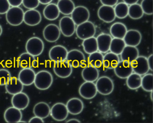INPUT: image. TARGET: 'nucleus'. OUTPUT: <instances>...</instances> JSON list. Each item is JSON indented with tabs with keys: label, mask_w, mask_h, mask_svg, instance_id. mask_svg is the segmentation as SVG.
I'll return each instance as SVG.
<instances>
[{
	"label": "nucleus",
	"mask_w": 153,
	"mask_h": 123,
	"mask_svg": "<svg viewBox=\"0 0 153 123\" xmlns=\"http://www.w3.org/2000/svg\"><path fill=\"white\" fill-rule=\"evenodd\" d=\"M119 0H100L103 5L113 7L118 3Z\"/></svg>",
	"instance_id": "c03bdc74"
},
{
	"label": "nucleus",
	"mask_w": 153,
	"mask_h": 123,
	"mask_svg": "<svg viewBox=\"0 0 153 123\" xmlns=\"http://www.w3.org/2000/svg\"><path fill=\"white\" fill-rule=\"evenodd\" d=\"M141 75L133 73L131 74L126 80V84L129 88L131 90L137 89L141 87Z\"/></svg>",
	"instance_id": "72a5a7b5"
},
{
	"label": "nucleus",
	"mask_w": 153,
	"mask_h": 123,
	"mask_svg": "<svg viewBox=\"0 0 153 123\" xmlns=\"http://www.w3.org/2000/svg\"><path fill=\"white\" fill-rule=\"evenodd\" d=\"M120 55L121 61L131 63L139 56V52L136 46H126Z\"/></svg>",
	"instance_id": "a878e982"
},
{
	"label": "nucleus",
	"mask_w": 153,
	"mask_h": 123,
	"mask_svg": "<svg viewBox=\"0 0 153 123\" xmlns=\"http://www.w3.org/2000/svg\"><path fill=\"white\" fill-rule=\"evenodd\" d=\"M10 7L8 0H0V14H6Z\"/></svg>",
	"instance_id": "37998d69"
},
{
	"label": "nucleus",
	"mask_w": 153,
	"mask_h": 123,
	"mask_svg": "<svg viewBox=\"0 0 153 123\" xmlns=\"http://www.w3.org/2000/svg\"><path fill=\"white\" fill-rule=\"evenodd\" d=\"M127 30V27L124 24L121 22H116L111 26L110 34L114 38L123 39Z\"/></svg>",
	"instance_id": "c85d7f7f"
},
{
	"label": "nucleus",
	"mask_w": 153,
	"mask_h": 123,
	"mask_svg": "<svg viewBox=\"0 0 153 123\" xmlns=\"http://www.w3.org/2000/svg\"><path fill=\"white\" fill-rule=\"evenodd\" d=\"M53 0H39V2L43 5H47L52 2Z\"/></svg>",
	"instance_id": "8fccbe9b"
},
{
	"label": "nucleus",
	"mask_w": 153,
	"mask_h": 123,
	"mask_svg": "<svg viewBox=\"0 0 153 123\" xmlns=\"http://www.w3.org/2000/svg\"><path fill=\"white\" fill-rule=\"evenodd\" d=\"M57 5L60 12L66 16L71 15L75 8L72 0H59Z\"/></svg>",
	"instance_id": "7c9ffc66"
},
{
	"label": "nucleus",
	"mask_w": 153,
	"mask_h": 123,
	"mask_svg": "<svg viewBox=\"0 0 153 123\" xmlns=\"http://www.w3.org/2000/svg\"><path fill=\"white\" fill-rule=\"evenodd\" d=\"M44 46V43L41 38L34 37L27 40L25 48L27 53L36 57L42 53Z\"/></svg>",
	"instance_id": "20e7f679"
},
{
	"label": "nucleus",
	"mask_w": 153,
	"mask_h": 123,
	"mask_svg": "<svg viewBox=\"0 0 153 123\" xmlns=\"http://www.w3.org/2000/svg\"><path fill=\"white\" fill-rule=\"evenodd\" d=\"M36 73L31 68H23L19 74V80L25 86H30L34 83Z\"/></svg>",
	"instance_id": "5701e85b"
},
{
	"label": "nucleus",
	"mask_w": 153,
	"mask_h": 123,
	"mask_svg": "<svg viewBox=\"0 0 153 123\" xmlns=\"http://www.w3.org/2000/svg\"><path fill=\"white\" fill-rule=\"evenodd\" d=\"M67 123H80V121L78 119H76V118H72V119H69V120H68L66 121Z\"/></svg>",
	"instance_id": "3c124183"
},
{
	"label": "nucleus",
	"mask_w": 153,
	"mask_h": 123,
	"mask_svg": "<svg viewBox=\"0 0 153 123\" xmlns=\"http://www.w3.org/2000/svg\"><path fill=\"white\" fill-rule=\"evenodd\" d=\"M103 56L100 52H96L89 54L88 58V65L98 68L103 65Z\"/></svg>",
	"instance_id": "c9c22d12"
},
{
	"label": "nucleus",
	"mask_w": 153,
	"mask_h": 123,
	"mask_svg": "<svg viewBox=\"0 0 153 123\" xmlns=\"http://www.w3.org/2000/svg\"><path fill=\"white\" fill-rule=\"evenodd\" d=\"M126 46L123 39L113 38L112 39L109 50L111 52L119 55L122 52Z\"/></svg>",
	"instance_id": "f704fd0d"
},
{
	"label": "nucleus",
	"mask_w": 153,
	"mask_h": 123,
	"mask_svg": "<svg viewBox=\"0 0 153 123\" xmlns=\"http://www.w3.org/2000/svg\"><path fill=\"white\" fill-rule=\"evenodd\" d=\"M144 14L140 4L135 3L129 6L128 16L132 19H140L142 17Z\"/></svg>",
	"instance_id": "e433bc0d"
},
{
	"label": "nucleus",
	"mask_w": 153,
	"mask_h": 123,
	"mask_svg": "<svg viewBox=\"0 0 153 123\" xmlns=\"http://www.w3.org/2000/svg\"><path fill=\"white\" fill-rule=\"evenodd\" d=\"M42 19L41 13L36 9H29L24 13V22L30 26L39 25Z\"/></svg>",
	"instance_id": "6ab92c4d"
},
{
	"label": "nucleus",
	"mask_w": 153,
	"mask_h": 123,
	"mask_svg": "<svg viewBox=\"0 0 153 123\" xmlns=\"http://www.w3.org/2000/svg\"><path fill=\"white\" fill-rule=\"evenodd\" d=\"M61 33L66 37L72 36L76 32V24L71 17L65 16L59 21Z\"/></svg>",
	"instance_id": "0eeeda50"
},
{
	"label": "nucleus",
	"mask_w": 153,
	"mask_h": 123,
	"mask_svg": "<svg viewBox=\"0 0 153 123\" xmlns=\"http://www.w3.org/2000/svg\"><path fill=\"white\" fill-rule=\"evenodd\" d=\"M44 38L50 43H54L59 40L61 35L59 28L55 24H51L45 26L43 32Z\"/></svg>",
	"instance_id": "f8f14e48"
},
{
	"label": "nucleus",
	"mask_w": 153,
	"mask_h": 123,
	"mask_svg": "<svg viewBox=\"0 0 153 123\" xmlns=\"http://www.w3.org/2000/svg\"><path fill=\"white\" fill-rule=\"evenodd\" d=\"M69 113L77 115L80 114L84 108L83 101L79 98H73L69 100L66 104Z\"/></svg>",
	"instance_id": "412c9836"
},
{
	"label": "nucleus",
	"mask_w": 153,
	"mask_h": 123,
	"mask_svg": "<svg viewBox=\"0 0 153 123\" xmlns=\"http://www.w3.org/2000/svg\"><path fill=\"white\" fill-rule=\"evenodd\" d=\"M60 13L58 6L54 3L47 4L43 10L45 18L51 21L57 19L59 16Z\"/></svg>",
	"instance_id": "c756f323"
},
{
	"label": "nucleus",
	"mask_w": 153,
	"mask_h": 123,
	"mask_svg": "<svg viewBox=\"0 0 153 123\" xmlns=\"http://www.w3.org/2000/svg\"><path fill=\"white\" fill-rule=\"evenodd\" d=\"M66 60L72 68H78L84 65L85 62V57L81 51L73 49L68 52Z\"/></svg>",
	"instance_id": "423d86ee"
},
{
	"label": "nucleus",
	"mask_w": 153,
	"mask_h": 123,
	"mask_svg": "<svg viewBox=\"0 0 153 123\" xmlns=\"http://www.w3.org/2000/svg\"><path fill=\"white\" fill-rule=\"evenodd\" d=\"M33 112L35 116L44 119L50 116L51 107L46 102H38L34 106Z\"/></svg>",
	"instance_id": "cd10ccee"
},
{
	"label": "nucleus",
	"mask_w": 153,
	"mask_h": 123,
	"mask_svg": "<svg viewBox=\"0 0 153 123\" xmlns=\"http://www.w3.org/2000/svg\"><path fill=\"white\" fill-rule=\"evenodd\" d=\"M97 15L101 20L105 23H111L116 18L114 8L111 6L102 5L98 9Z\"/></svg>",
	"instance_id": "dca6fc26"
},
{
	"label": "nucleus",
	"mask_w": 153,
	"mask_h": 123,
	"mask_svg": "<svg viewBox=\"0 0 153 123\" xmlns=\"http://www.w3.org/2000/svg\"><path fill=\"white\" fill-rule=\"evenodd\" d=\"M149 70L153 71V54H151L147 58Z\"/></svg>",
	"instance_id": "de8ad7c7"
},
{
	"label": "nucleus",
	"mask_w": 153,
	"mask_h": 123,
	"mask_svg": "<svg viewBox=\"0 0 153 123\" xmlns=\"http://www.w3.org/2000/svg\"><path fill=\"white\" fill-rule=\"evenodd\" d=\"M81 76L85 81L94 82L99 78V71L96 67L88 65L82 70Z\"/></svg>",
	"instance_id": "bb28decb"
},
{
	"label": "nucleus",
	"mask_w": 153,
	"mask_h": 123,
	"mask_svg": "<svg viewBox=\"0 0 153 123\" xmlns=\"http://www.w3.org/2000/svg\"><path fill=\"white\" fill-rule=\"evenodd\" d=\"M82 46L85 52L88 54H90L98 51L97 41L94 37L83 40Z\"/></svg>",
	"instance_id": "473e14b6"
},
{
	"label": "nucleus",
	"mask_w": 153,
	"mask_h": 123,
	"mask_svg": "<svg viewBox=\"0 0 153 123\" xmlns=\"http://www.w3.org/2000/svg\"><path fill=\"white\" fill-rule=\"evenodd\" d=\"M90 17L89 10L84 6L75 7L71 14V18L76 26L88 21Z\"/></svg>",
	"instance_id": "1a4fd4ad"
},
{
	"label": "nucleus",
	"mask_w": 153,
	"mask_h": 123,
	"mask_svg": "<svg viewBox=\"0 0 153 123\" xmlns=\"http://www.w3.org/2000/svg\"><path fill=\"white\" fill-rule=\"evenodd\" d=\"M98 50L102 53H106L110 50L111 42V36L109 34L102 33L96 38Z\"/></svg>",
	"instance_id": "aec40b11"
},
{
	"label": "nucleus",
	"mask_w": 153,
	"mask_h": 123,
	"mask_svg": "<svg viewBox=\"0 0 153 123\" xmlns=\"http://www.w3.org/2000/svg\"><path fill=\"white\" fill-rule=\"evenodd\" d=\"M66 105L61 102L55 103L51 108L50 115L52 118L58 121L65 120L68 116Z\"/></svg>",
	"instance_id": "6e6552de"
},
{
	"label": "nucleus",
	"mask_w": 153,
	"mask_h": 123,
	"mask_svg": "<svg viewBox=\"0 0 153 123\" xmlns=\"http://www.w3.org/2000/svg\"><path fill=\"white\" fill-rule=\"evenodd\" d=\"M153 79L152 74H146L141 78V87L145 91H153Z\"/></svg>",
	"instance_id": "58836bf2"
},
{
	"label": "nucleus",
	"mask_w": 153,
	"mask_h": 123,
	"mask_svg": "<svg viewBox=\"0 0 153 123\" xmlns=\"http://www.w3.org/2000/svg\"><path fill=\"white\" fill-rule=\"evenodd\" d=\"M11 7H19L22 4L23 0H8Z\"/></svg>",
	"instance_id": "a18cd8bd"
},
{
	"label": "nucleus",
	"mask_w": 153,
	"mask_h": 123,
	"mask_svg": "<svg viewBox=\"0 0 153 123\" xmlns=\"http://www.w3.org/2000/svg\"><path fill=\"white\" fill-rule=\"evenodd\" d=\"M120 61V58L117 55L111 52L106 53L103 56V65L106 69H114Z\"/></svg>",
	"instance_id": "2f4dec72"
},
{
	"label": "nucleus",
	"mask_w": 153,
	"mask_h": 123,
	"mask_svg": "<svg viewBox=\"0 0 153 123\" xmlns=\"http://www.w3.org/2000/svg\"><path fill=\"white\" fill-rule=\"evenodd\" d=\"M68 52V49L63 46H54L49 51V57L51 61L55 62L65 61Z\"/></svg>",
	"instance_id": "4468645a"
},
{
	"label": "nucleus",
	"mask_w": 153,
	"mask_h": 123,
	"mask_svg": "<svg viewBox=\"0 0 153 123\" xmlns=\"http://www.w3.org/2000/svg\"><path fill=\"white\" fill-rule=\"evenodd\" d=\"M22 116L21 110L14 106L8 108L4 112V119L7 123H19Z\"/></svg>",
	"instance_id": "4be33fe9"
},
{
	"label": "nucleus",
	"mask_w": 153,
	"mask_h": 123,
	"mask_svg": "<svg viewBox=\"0 0 153 123\" xmlns=\"http://www.w3.org/2000/svg\"><path fill=\"white\" fill-rule=\"evenodd\" d=\"M133 72L140 75H144L149 70L147 62V58L144 56H139L131 63Z\"/></svg>",
	"instance_id": "9b49d317"
},
{
	"label": "nucleus",
	"mask_w": 153,
	"mask_h": 123,
	"mask_svg": "<svg viewBox=\"0 0 153 123\" xmlns=\"http://www.w3.org/2000/svg\"><path fill=\"white\" fill-rule=\"evenodd\" d=\"M3 30H2V28L1 26L0 25V36L2 34Z\"/></svg>",
	"instance_id": "603ef678"
},
{
	"label": "nucleus",
	"mask_w": 153,
	"mask_h": 123,
	"mask_svg": "<svg viewBox=\"0 0 153 123\" xmlns=\"http://www.w3.org/2000/svg\"><path fill=\"white\" fill-rule=\"evenodd\" d=\"M140 6L144 13L147 15H152L153 0H142Z\"/></svg>",
	"instance_id": "ea45409f"
},
{
	"label": "nucleus",
	"mask_w": 153,
	"mask_h": 123,
	"mask_svg": "<svg viewBox=\"0 0 153 123\" xmlns=\"http://www.w3.org/2000/svg\"><path fill=\"white\" fill-rule=\"evenodd\" d=\"M53 70L57 76L63 79L69 77L73 71L72 66L66 60L55 62Z\"/></svg>",
	"instance_id": "9d476101"
},
{
	"label": "nucleus",
	"mask_w": 153,
	"mask_h": 123,
	"mask_svg": "<svg viewBox=\"0 0 153 123\" xmlns=\"http://www.w3.org/2000/svg\"><path fill=\"white\" fill-rule=\"evenodd\" d=\"M24 10L19 7L10 8L6 13V19L8 24L14 26H20L24 22Z\"/></svg>",
	"instance_id": "f03ea898"
},
{
	"label": "nucleus",
	"mask_w": 153,
	"mask_h": 123,
	"mask_svg": "<svg viewBox=\"0 0 153 123\" xmlns=\"http://www.w3.org/2000/svg\"><path fill=\"white\" fill-rule=\"evenodd\" d=\"M53 82L52 74L47 70L40 71L36 74L35 86L40 90H45L50 88Z\"/></svg>",
	"instance_id": "f257e3e1"
},
{
	"label": "nucleus",
	"mask_w": 153,
	"mask_h": 123,
	"mask_svg": "<svg viewBox=\"0 0 153 123\" xmlns=\"http://www.w3.org/2000/svg\"><path fill=\"white\" fill-rule=\"evenodd\" d=\"M123 39L126 46H137L141 42L142 35L138 30L130 29L127 30Z\"/></svg>",
	"instance_id": "a211bd4d"
},
{
	"label": "nucleus",
	"mask_w": 153,
	"mask_h": 123,
	"mask_svg": "<svg viewBox=\"0 0 153 123\" xmlns=\"http://www.w3.org/2000/svg\"><path fill=\"white\" fill-rule=\"evenodd\" d=\"M29 123H44V121L42 118L35 116L30 119Z\"/></svg>",
	"instance_id": "49530a36"
},
{
	"label": "nucleus",
	"mask_w": 153,
	"mask_h": 123,
	"mask_svg": "<svg viewBox=\"0 0 153 123\" xmlns=\"http://www.w3.org/2000/svg\"><path fill=\"white\" fill-rule=\"evenodd\" d=\"M11 77V74L8 70L0 69V86L6 85Z\"/></svg>",
	"instance_id": "a19ab883"
},
{
	"label": "nucleus",
	"mask_w": 153,
	"mask_h": 123,
	"mask_svg": "<svg viewBox=\"0 0 153 123\" xmlns=\"http://www.w3.org/2000/svg\"><path fill=\"white\" fill-rule=\"evenodd\" d=\"M151 92V94H150V98H151V100H153V97H152V94H153V91L150 92Z\"/></svg>",
	"instance_id": "864d4df0"
},
{
	"label": "nucleus",
	"mask_w": 153,
	"mask_h": 123,
	"mask_svg": "<svg viewBox=\"0 0 153 123\" xmlns=\"http://www.w3.org/2000/svg\"><path fill=\"white\" fill-rule=\"evenodd\" d=\"M19 64L22 68H32L36 67L38 65V62L36 60L35 56L27 52L20 55L18 59Z\"/></svg>",
	"instance_id": "b1692460"
},
{
	"label": "nucleus",
	"mask_w": 153,
	"mask_h": 123,
	"mask_svg": "<svg viewBox=\"0 0 153 123\" xmlns=\"http://www.w3.org/2000/svg\"><path fill=\"white\" fill-rule=\"evenodd\" d=\"M123 1L124 3H126L128 6L137 3L139 1V0H123Z\"/></svg>",
	"instance_id": "09e8293b"
},
{
	"label": "nucleus",
	"mask_w": 153,
	"mask_h": 123,
	"mask_svg": "<svg viewBox=\"0 0 153 123\" xmlns=\"http://www.w3.org/2000/svg\"><path fill=\"white\" fill-rule=\"evenodd\" d=\"M22 4L26 8L35 9L40 4L39 0H23Z\"/></svg>",
	"instance_id": "79ce46f5"
},
{
	"label": "nucleus",
	"mask_w": 153,
	"mask_h": 123,
	"mask_svg": "<svg viewBox=\"0 0 153 123\" xmlns=\"http://www.w3.org/2000/svg\"><path fill=\"white\" fill-rule=\"evenodd\" d=\"M79 92L83 98L89 100L94 98L96 96L97 91L94 82L85 81L80 85Z\"/></svg>",
	"instance_id": "ddd939ff"
},
{
	"label": "nucleus",
	"mask_w": 153,
	"mask_h": 123,
	"mask_svg": "<svg viewBox=\"0 0 153 123\" xmlns=\"http://www.w3.org/2000/svg\"><path fill=\"white\" fill-rule=\"evenodd\" d=\"M114 69L115 75L122 79H127L133 73L131 63L126 61H120Z\"/></svg>",
	"instance_id": "2eb2a0df"
},
{
	"label": "nucleus",
	"mask_w": 153,
	"mask_h": 123,
	"mask_svg": "<svg viewBox=\"0 0 153 123\" xmlns=\"http://www.w3.org/2000/svg\"><path fill=\"white\" fill-rule=\"evenodd\" d=\"M24 86L19 79L16 77H11L5 85V88L9 94L14 95L22 92L24 89Z\"/></svg>",
	"instance_id": "393cba45"
},
{
	"label": "nucleus",
	"mask_w": 153,
	"mask_h": 123,
	"mask_svg": "<svg viewBox=\"0 0 153 123\" xmlns=\"http://www.w3.org/2000/svg\"><path fill=\"white\" fill-rule=\"evenodd\" d=\"M30 102V99L26 93L20 92L13 95L11 99V104L13 106L24 110L27 108Z\"/></svg>",
	"instance_id": "f3484780"
},
{
	"label": "nucleus",
	"mask_w": 153,
	"mask_h": 123,
	"mask_svg": "<svg viewBox=\"0 0 153 123\" xmlns=\"http://www.w3.org/2000/svg\"><path fill=\"white\" fill-rule=\"evenodd\" d=\"M129 6L124 2L117 3L114 8L116 17L120 19L125 18L128 14Z\"/></svg>",
	"instance_id": "4c0bfd02"
},
{
	"label": "nucleus",
	"mask_w": 153,
	"mask_h": 123,
	"mask_svg": "<svg viewBox=\"0 0 153 123\" xmlns=\"http://www.w3.org/2000/svg\"><path fill=\"white\" fill-rule=\"evenodd\" d=\"M96 32V29L95 25L88 20L77 26L76 29L77 37L83 40L94 36Z\"/></svg>",
	"instance_id": "7ed1b4c3"
},
{
	"label": "nucleus",
	"mask_w": 153,
	"mask_h": 123,
	"mask_svg": "<svg viewBox=\"0 0 153 123\" xmlns=\"http://www.w3.org/2000/svg\"><path fill=\"white\" fill-rule=\"evenodd\" d=\"M96 87L97 92L101 95H108L114 89V83L112 80L108 76H103L97 80Z\"/></svg>",
	"instance_id": "39448f33"
}]
</instances>
